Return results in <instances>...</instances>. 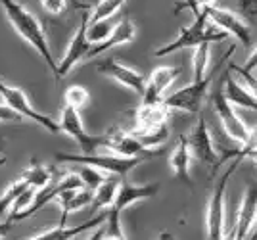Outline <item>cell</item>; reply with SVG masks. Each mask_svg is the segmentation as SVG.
Listing matches in <instances>:
<instances>
[{"label": "cell", "mask_w": 257, "mask_h": 240, "mask_svg": "<svg viewBox=\"0 0 257 240\" xmlns=\"http://www.w3.org/2000/svg\"><path fill=\"white\" fill-rule=\"evenodd\" d=\"M0 6L6 14L10 25L14 27V31L39 52V56L46 62L48 69L52 71L54 79H58V62L54 60L46 33H44L41 22L37 20V16L27 10L23 4H20L18 0H0Z\"/></svg>", "instance_id": "6da1fadb"}, {"label": "cell", "mask_w": 257, "mask_h": 240, "mask_svg": "<svg viewBox=\"0 0 257 240\" xmlns=\"http://www.w3.org/2000/svg\"><path fill=\"white\" fill-rule=\"evenodd\" d=\"M228 33H225L221 27H217L215 23L209 22V16H207V10L202 8V12L198 16H194V22L188 25V27H181L179 29V37L167 43L165 46H161L156 50V56L161 58V56H167L171 52H177V50H182V48H196L204 43H221L225 41Z\"/></svg>", "instance_id": "7a4b0ae2"}, {"label": "cell", "mask_w": 257, "mask_h": 240, "mask_svg": "<svg viewBox=\"0 0 257 240\" xmlns=\"http://www.w3.org/2000/svg\"><path fill=\"white\" fill-rule=\"evenodd\" d=\"M56 160L58 162H65V164H79V165H90L96 167L100 171L107 175H119V177H127L131 169H135L140 165L146 158L142 156H119V154H65L56 152Z\"/></svg>", "instance_id": "3957f363"}, {"label": "cell", "mask_w": 257, "mask_h": 240, "mask_svg": "<svg viewBox=\"0 0 257 240\" xmlns=\"http://www.w3.org/2000/svg\"><path fill=\"white\" fill-rule=\"evenodd\" d=\"M238 165L240 164L232 162L213 186V192H211V198L207 202V209H205V236H207V240L225 238V192L228 179L234 175Z\"/></svg>", "instance_id": "277c9868"}, {"label": "cell", "mask_w": 257, "mask_h": 240, "mask_svg": "<svg viewBox=\"0 0 257 240\" xmlns=\"http://www.w3.org/2000/svg\"><path fill=\"white\" fill-rule=\"evenodd\" d=\"M58 123H60V131L69 135L71 139H75V142L79 144V148H81L83 154H94L100 148H106L107 135L106 133L104 135H90V133L86 131L79 109L64 106Z\"/></svg>", "instance_id": "5b68a950"}, {"label": "cell", "mask_w": 257, "mask_h": 240, "mask_svg": "<svg viewBox=\"0 0 257 240\" xmlns=\"http://www.w3.org/2000/svg\"><path fill=\"white\" fill-rule=\"evenodd\" d=\"M215 75H217V69H213L209 75H205L202 81H192L190 85L179 88L177 92H171L169 96H165L163 104L169 109H179V111H186V113H200L205 96L213 85Z\"/></svg>", "instance_id": "8992f818"}, {"label": "cell", "mask_w": 257, "mask_h": 240, "mask_svg": "<svg viewBox=\"0 0 257 240\" xmlns=\"http://www.w3.org/2000/svg\"><path fill=\"white\" fill-rule=\"evenodd\" d=\"M0 96L2 100L14 108L20 115H23L27 121H33V123H37V125H41L43 129L50 133H62L60 131V123L58 121H54L52 117H48V115H44L41 111H37V109L31 106V102L27 100L25 96V92H23L22 88L18 87H12L8 83H4L2 79H0Z\"/></svg>", "instance_id": "52a82bcc"}, {"label": "cell", "mask_w": 257, "mask_h": 240, "mask_svg": "<svg viewBox=\"0 0 257 240\" xmlns=\"http://www.w3.org/2000/svg\"><path fill=\"white\" fill-rule=\"evenodd\" d=\"M88 22H90V12H85L81 16V22L77 25L71 41L67 44L64 58L58 62V79L56 81H60L62 77L67 75L73 67L79 66V62H85L88 50L92 48V43L88 39Z\"/></svg>", "instance_id": "ba28073f"}, {"label": "cell", "mask_w": 257, "mask_h": 240, "mask_svg": "<svg viewBox=\"0 0 257 240\" xmlns=\"http://www.w3.org/2000/svg\"><path fill=\"white\" fill-rule=\"evenodd\" d=\"M211 102H213L215 115L219 117V121H221V125H223V129H225L226 135H228L232 141L244 144V142L249 139L251 129L247 127L246 123L242 121V117L234 111V106H232V104L228 102V98L225 96V90H223V88H217L213 92V96H211Z\"/></svg>", "instance_id": "9c48e42d"}, {"label": "cell", "mask_w": 257, "mask_h": 240, "mask_svg": "<svg viewBox=\"0 0 257 240\" xmlns=\"http://www.w3.org/2000/svg\"><path fill=\"white\" fill-rule=\"evenodd\" d=\"M186 139H188V148L192 152V158L200 160L202 164H207L213 169H217L221 165V152L215 148L211 131L207 127V121L204 119V115L198 117L194 129Z\"/></svg>", "instance_id": "30bf717a"}, {"label": "cell", "mask_w": 257, "mask_h": 240, "mask_svg": "<svg viewBox=\"0 0 257 240\" xmlns=\"http://www.w3.org/2000/svg\"><path fill=\"white\" fill-rule=\"evenodd\" d=\"M205 10L209 16V22L221 27L225 33H228V37H234L236 41L246 48L251 46V29L242 20V16L234 14L232 10H226V8H219V6H207Z\"/></svg>", "instance_id": "8fae6325"}, {"label": "cell", "mask_w": 257, "mask_h": 240, "mask_svg": "<svg viewBox=\"0 0 257 240\" xmlns=\"http://www.w3.org/2000/svg\"><path fill=\"white\" fill-rule=\"evenodd\" d=\"M96 69L102 75L109 77L113 81H117L119 85H123L125 88H128L131 92L142 96L144 92V85H146V79L142 77L140 71H137L135 67L127 66V64H121L115 58H106L102 60L96 66Z\"/></svg>", "instance_id": "7c38bea8"}, {"label": "cell", "mask_w": 257, "mask_h": 240, "mask_svg": "<svg viewBox=\"0 0 257 240\" xmlns=\"http://www.w3.org/2000/svg\"><path fill=\"white\" fill-rule=\"evenodd\" d=\"M181 75V67L177 66H160L156 67L146 79L144 92L140 96V104H161L165 100L167 88Z\"/></svg>", "instance_id": "4fadbf2b"}, {"label": "cell", "mask_w": 257, "mask_h": 240, "mask_svg": "<svg viewBox=\"0 0 257 240\" xmlns=\"http://www.w3.org/2000/svg\"><path fill=\"white\" fill-rule=\"evenodd\" d=\"M106 135H107L106 150L119 154V156H142V158L150 160V158H158L161 154V150H148V148H144L133 133L123 131L119 127H113Z\"/></svg>", "instance_id": "5bb4252c"}, {"label": "cell", "mask_w": 257, "mask_h": 240, "mask_svg": "<svg viewBox=\"0 0 257 240\" xmlns=\"http://www.w3.org/2000/svg\"><path fill=\"white\" fill-rule=\"evenodd\" d=\"M257 225V185H249L238 207L234 223V240H247Z\"/></svg>", "instance_id": "9a60e30c"}, {"label": "cell", "mask_w": 257, "mask_h": 240, "mask_svg": "<svg viewBox=\"0 0 257 240\" xmlns=\"http://www.w3.org/2000/svg\"><path fill=\"white\" fill-rule=\"evenodd\" d=\"M160 192V183H146V185H133L127 179H121V185L117 190V198L113 202V209L123 213L127 207L137 204L140 200H148Z\"/></svg>", "instance_id": "2e32d148"}, {"label": "cell", "mask_w": 257, "mask_h": 240, "mask_svg": "<svg viewBox=\"0 0 257 240\" xmlns=\"http://www.w3.org/2000/svg\"><path fill=\"white\" fill-rule=\"evenodd\" d=\"M135 37H137V25H135V22H133L128 16H125V18H121V20H119L117 25H115V29L111 31V35L107 37L104 43L92 44V48L88 50L85 62H90L92 58L104 54V52H107V50H109V48H113V46L133 43V41H135Z\"/></svg>", "instance_id": "e0dca14e"}, {"label": "cell", "mask_w": 257, "mask_h": 240, "mask_svg": "<svg viewBox=\"0 0 257 240\" xmlns=\"http://www.w3.org/2000/svg\"><path fill=\"white\" fill-rule=\"evenodd\" d=\"M171 109L167 108L163 102L161 104H140L135 111V129L133 131H148L156 129L160 125L169 123Z\"/></svg>", "instance_id": "ac0fdd59"}, {"label": "cell", "mask_w": 257, "mask_h": 240, "mask_svg": "<svg viewBox=\"0 0 257 240\" xmlns=\"http://www.w3.org/2000/svg\"><path fill=\"white\" fill-rule=\"evenodd\" d=\"M190 160H192V152L188 148V139L186 135H182L177 146L171 150L169 156V167L173 169V175L177 181H181L182 185L192 186V177H190Z\"/></svg>", "instance_id": "d6986e66"}, {"label": "cell", "mask_w": 257, "mask_h": 240, "mask_svg": "<svg viewBox=\"0 0 257 240\" xmlns=\"http://www.w3.org/2000/svg\"><path fill=\"white\" fill-rule=\"evenodd\" d=\"M56 202L62 207L60 225H65L69 213L79 211V209H85L86 206H92V202H94V190L92 188H86V186L71 188V190H65L64 194H60Z\"/></svg>", "instance_id": "ffe728a7"}, {"label": "cell", "mask_w": 257, "mask_h": 240, "mask_svg": "<svg viewBox=\"0 0 257 240\" xmlns=\"http://www.w3.org/2000/svg\"><path fill=\"white\" fill-rule=\"evenodd\" d=\"M104 223H106V213H100V215L88 219V221L77 225V227L58 225V227H54V229H50V230H44V232H41V234H37V236H33V238H29V240H73L75 236H79L81 232H85V230H94L96 227L104 225Z\"/></svg>", "instance_id": "44dd1931"}, {"label": "cell", "mask_w": 257, "mask_h": 240, "mask_svg": "<svg viewBox=\"0 0 257 240\" xmlns=\"http://www.w3.org/2000/svg\"><path fill=\"white\" fill-rule=\"evenodd\" d=\"M223 90H225V96L228 98V102L234 108H244L257 113V98L244 83L236 81L230 75H225V87H223Z\"/></svg>", "instance_id": "7402d4cb"}, {"label": "cell", "mask_w": 257, "mask_h": 240, "mask_svg": "<svg viewBox=\"0 0 257 240\" xmlns=\"http://www.w3.org/2000/svg\"><path fill=\"white\" fill-rule=\"evenodd\" d=\"M121 179L119 175H109L102 185L94 190V202H92V215L98 213L100 209H109L113 206L115 198H117V190L121 185Z\"/></svg>", "instance_id": "603a6c76"}, {"label": "cell", "mask_w": 257, "mask_h": 240, "mask_svg": "<svg viewBox=\"0 0 257 240\" xmlns=\"http://www.w3.org/2000/svg\"><path fill=\"white\" fill-rule=\"evenodd\" d=\"M139 142L144 146V148H148V150H161L160 146H163L167 139H169V125L165 123V125H160V127H156V129H148V131H131Z\"/></svg>", "instance_id": "cb8c5ba5"}, {"label": "cell", "mask_w": 257, "mask_h": 240, "mask_svg": "<svg viewBox=\"0 0 257 240\" xmlns=\"http://www.w3.org/2000/svg\"><path fill=\"white\" fill-rule=\"evenodd\" d=\"M20 177H22L27 185L37 186V188H43V186H46L48 183H50L52 173H50V169L44 167L39 160H31V164L23 169V173L20 175Z\"/></svg>", "instance_id": "d4e9b609"}, {"label": "cell", "mask_w": 257, "mask_h": 240, "mask_svg": "<svg viewBox=\"0 0 257 240\" xmlns=\"http://www.w3.org/2000/svg\"><path fill=\"white\" fill-rule=\"evenodd\" d=\"M209 56H211V44L209 43L196 46L192 58L194 81H202L205 77V71H207V66H209Z\"/></svg>", "instance_id": "484cf974"}, {"label": "cell", "mask_w": 257, "mask_h": 240, "mask_svg": "<svg viewBox=\"0 0 257 240\" xmlns=\"http://www.w3.org/2000/svg\"><path fill=\"white\" fill-rule=\"evenodd\" d=\"M27 186H31V185H27L22 177H18L14 183L8 185V188H6V190L2 192V196H0V215H6V211H10L12 206H14V202L20 198V194H22Z\"/></svg>", "instance_id": "4316f807"}, {"label": "cell", "mask_w": 257, "mask_h": 240, "mask_svg": "<svg viewBox=\"0 0 257 240\" xmlns=\"http://www.w3.org/2000/svg\"><path fill=\"white\" fill-rule=\"evenodd\" d=\"M90 102V94L85 87H79V85H71V87L65 88V94H64V104L69 106V108H75V109H85Z\"/></svg>", "instance_id": "83f0119b"}, {"label": "cell", "mask_w": 257, "mask_h": 240, "mask_svg": "<svg viewBox=\"0 0 257 240\" xmlns=\"http://www.w3.org/2000/svg\"><path fill=\"white\" fill-rule=\"evenodd\" d=\"M123 4H125V0H98L94 10L90 12V22H100V20L113 18L121 10Z\"/></svg>", "instance_id": "f1b7e54d"}, {"label": "cell", "mask_w": 257, "mask_h": 240, "mask_svg": "<svg viewBox=\"0 0 257 240\" xmlns=\"http://www.w3.org/2000/svg\"><path fill=\"white\" fill-rule=\"evenodd\" d=\"M117 23L109 20H100V22H88V39L92 44L104 43L107 37L111 35V31L115 29Z\"/></svg>", "instance_id": "f546056e"}, {"label": "cell", "mask_w": 257, "mask_h": 240, "mask_svg": "<svg viewBox=\"0 0 257 240\" xmlns=\"http://www.w3.org/2000/svg\"><path fill=\"white\" fill-rule=\"evenodd\" d=\"M104 240H127L125 230L121 227V213L109 207L106 213V234Z\"/></svg>", "instance_id": "4dcf8cb0"}, {"label": "cell", "mask_w": 257, "mask_h": 240, "mask_svg": "<svg viewBox=\"0 0 257 240\" xmlns=\"http://www.w3.org/2000/svg\"><path fill=\"white\" fill-rule=\"evenodd\" d=\"M77 173L81 175L83 185H85L86 188H92V190H96L98 186L102 185L107 177H109L107 173L100 171V169H96V167H90V165H81V169H79Z\"/></svg>", "instance_id": "1f68e13d"}, {"label": "cell", "mask_w": 257, "mask_h": 240, "mask_svg": "<svg viewBox=\"0 0 257 240\" xmlns=\"http://www.w3.org/2000/svg\"><path fill=\"white\" fill-rule=\"evenodd\" d=\"M228 69L234 71L236 75L242 79V83L253 92V96L257 98V75H253V71H247V69H244V66H238V64H234V62H230Z\"/></svg>", "instance_id": "d6a6232c"}, {"label": "cell", "mask_w": 257, "mask_h": 240, "mask_svg": "<svg viewBox=\"0 0 257 240\" xmlns=\"http://www.w3.org/2000/svg\"><path fill=\"white\" fill-rule=\"evenodd\" d=\"M25 117L20 115L14 108H10L6 102L0 104V123H23Z\"/></svg>", "instance_id": "836d02e7"}, {"label": "cell", "mask_w": 257, "mask_h": 240, "mask_svg": "<svg viewBox=\"0 0 257 240\" xmlns=\"http://www.w3.org/2000/svg\"><path fill=\"white\" fill-rule=\"evenodd\" d=\"M41 4H43L44 12H48L52 16H60L67 6V0H41Z\"/></svg>", "instance_id": "e575fe53"}, {"label": "cell", "mask_w": 257, "mask_h": 240, "mask_svg": "<svg viewBox=\"0 0 257 240\" xmlns=\"http://www.w3.org/2000/svg\"><path fill=\"white\" fill-rule=\"evenodd\" d=\"M240 2V10L244 16L257 20V0H238Z\"/></svg>", "instance_id": "d590c367"}, {"label": "cell", "mask_w": 257, "mask_h": 240, "mask_svg": "<svg viewBox=\"0 0 257 240\" xmlns=\"http://www.w3.org/2000/svg\"><path fill=\"white\" fill-rule=\"evenodd\" d=\"M244 69H247V71H255L257 69V46L253 48V52L247 56L246 64H244Z\"/></svg>", "instance_id": "8d00e7d4"}, {"label": "cell", "mask_w": 257, "mask_h": 240, "mask_svg": "<svg viewBox=\"0 0 257 240\" xmlns=\"http://www.w3.org/2000/svg\"><path fill=\"white\" fill-rule=\"evenodd\" d=\"M215 2L217 0H194V4H196V14L194 16H198L202 8H207V6H215Z\"/></svg>", "instance_id": "74e56055"}, {"label": "cell", "mask_w": 257, "mask_h": 240, "mask_svg": "<svg viewBox=\"0 0 257 240\" xmlns=\"http://www.w3.org/2000/svg\"><path fill=\"white\" fill-rule=\"evenodd\" d=\"M104 234H106V223L104 225H100L94 229V232L88 236V240H104Z\"/></svg>", "instance_id": "f35d334b"}, {"label": "cell", "mask_w": 257, "mask_h": 240, "mask_svg": "<svg viewBox=\"0 0 257 240\" xmlns=\"http://www.w3.org/2000/svg\"><path fill=\"white\" fill-rule=\"evenodd\" d=\"M182 8H188V10H192L196 14V4H194V0H182V4H179L177 8H175V14H179Z\"/></svg>", "instance_id": "ab89813d"}, {"label": "cell", "mask_w": 257, "mask_h": 240, "mask_svg": "<svg viewBox=\"0 0 257 240\" xmlns=\"http://www.w3.org/2000/svg\"><path fill=\"white\" fill-rule=\"evenodd\" d=\"M10 221H6V223H0V240L6 238V234H8V230H10Z\"/></svg>", "instance_id": "60d3db41"}, {"label": "cell", "mask_w": 257, "mask_h": 240, "mask_svg": "<svg viewBox=\"0 0 257 240\" xmlns=\"http://www.w3.org/2000/svg\"><path fill=\"white\" fill-rule=\"evenodd\" d=\"M160 236H161V238H163V240H175V236H171L169 232H161Z\"/></svg>", "instance_id": "b9f144b4"}, {"label": "cell", "mask_w": 257, "mask_h": 240, "mask_svg": "<svg viewBox=\"0 0 257 240\" xmlns=\"http://www.w3.org/2000/svg\"><path fill=\"white\" fill-rule=\"evenodd\" d=\"M247 240H257V225H255V229L251 230V234H249V238Z\"/></svg>", "instance_id": "7bdbcfd3"}, {"label": "cell", "mask_w": 257, "mask_h": 240, "mask_svg": "<svg viewBox=\"0 0 257 240\" xmlns=\"http://www.w3.org/2000/svg\"><path fill=\"white\" fill-rule=\"evenodd\" d=\"M0 154H2V150H0ZM6 164V156H0V167Z\"/></svg>", "instance_id": "ee69618b"}, {"label": "cell", "mask_w": 257, "mask_h": 240, "mask_svg": "<svg viewBox=\"0 0 257 240\" xmlns=\"http://www.w3.org/2000/svg\"><path fill=\"white\" fill-rule=\"evenodd\" d=\"M249 160H253V162H255V164H257V152L251 154V156H249Z\"/></svg>", "instance_id": "f6af8a7d"}, {"label": "cell", "mask_w": 257, "mask_h": 240, "mask_svg": "<svg viewBox=\"0 0 257 240\" xmlns=\"http://www.w3.org/2000/svg\"><path fill=\"white\" fill-rule=\"evenodd\" d=\"M158 240H163V238H161V236H160V238H158Z\"/></svg>", "instance_id": "bcb514c9"}]
</instances>
